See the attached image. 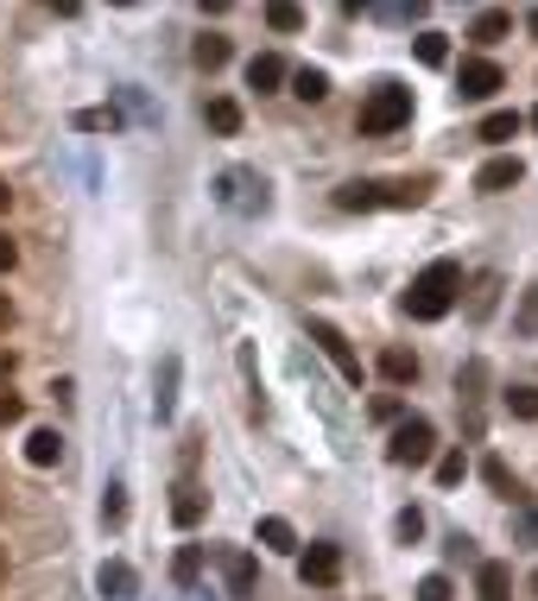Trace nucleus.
Returning <instances> with one entry per match:
<instances>
[{"instance_id": "f257e3e1", "label": "nucleus", "mask_w": 538, "mask_h": 601, "mask_svg": "<svg viewBox=\"0 0 538 601\" xmlns=\"http://www.w3.org/2000/svg\"><path fill=\"white\" fill-rule=\"evenodd\" d=\"M457 292H462V266L457 260H431L425 273L411 278V292L399 298V310H406L411 324H437V317H450Z\"/></svg>"}, {"instance_id": "f03ea898", "label": "nucleus", "mask_w": 538, "mask_h": 601, "mask_svg": "<svg viewBox=\"0 0 538 601\" xmlns=\"http://www.w3.org/2000/svg\"><path fill=\"white\" fill-rule=\"evenodd\" d=\"M406 121H411V89H399V83H374V89H367V101H361V114H355V127L367 133V140L399 133Z\"/></svg>"}, {"instance_id": "7ed1b4c3", "label": "nucleus", "mask_w": 538, "mask_h": 601, "mask_svg": "<svg viewBox=\"0 0 538 601\" xmlns=\"http://www.w3.org/2000/svg\"><path fill=\"white\" fill-rule=\"evenodd\" d=\"M437 456V425L431 418H399L393 437H386V462H399V469H425Z\"/></svg>"}, {"instance_id": "20e7f679", "label": "nucleus", "mask_w": 538, "mask_h": 601, "mask_svg": "<svg viewBox=\"0 0 538 601\" xmlns=\"http://www.w3.org/2000/svg\"><path fill=\"white\" fill-rule=\"evenodd\" d=\"M305 329H310V342H317V349H323V354L336 361V374L349 380V386H361V354L349 349V336H342V329H336L330 317H310Z\"/></svg>"}, {"instance_id": "39448f33", "label": "nucleus", "mask_w": 538, "mask_h": 601, "mask_svg": "<svg viewBox=\"0 0 538 601\" xmlns=\"http://www.w3.org/2000/svg\"><path fill=\"white\" fill-rule=\"evenodd\" d=\"M457 400H462V418H469V437H482V400H487V361L469 354L457 374Z\"/></svg>"}, {"instance_id": "423d86ee", "label": "nucleus", "mask_w": 538, "mask_h": 601, "mask_svg": "<svg viewBox=\"0 0 538 601\" xmlns=\"http://www.w3.org/2000/svg\"><path fill=\"white\" fill-rule=\"evenodd\" d=\"M222 203L229 209H241V216H260L266 209V177H254V172H222Z\"/></svg>"}, {"instance_id": "0eeeda50", "label": "nucleus", "mask_w": 538, "mask_h": 601, "mask_svg": "<svg viewBox=\"0 0 538 601\" xmlns=\"http://www.w3.org/2000/svg\"><path fill=\"white\" fill-rule=\"evenodd\" d=\"M209 557H216V570H222V582H229V595H234V601L254 595V557L241 551V545H216Z\"/></svg>"}, {"instance_id": "6e6552de", "label": "nucleus", "mask_w": 538, "mask_h": 601, "mask_svg": "<svg viewBox=\"0 0 538 601\" xmlns=\"http://www.w3.org/2000/svg\"><path fill=\"white\" fill-rule=\"evenodd\" d=\"M431 203V177H386L374 184V209H418Z\"/></svg>"}, {"instance_id": "1a4fd4ad", "label": "nucleus", "mask_w": 538, "mask_h": 601, "mask_svg": "<svg viewBox=\"0 0 538 601\" xmlns=\"http://www.w3.org/2000/svg\"><path fill=\"white\" fill-rule=\"evenodd\" d=\"M298 577H305V589H336L342 582V551L336 545H310L298 557Z\"/></svg>"}, {"instance_id": "9d476101", "label": "nucleus", "mask_w": 538, "mask_h": 601, "mask_svg": "<svg viewBox=\"0 0 538 601\" xmlns=\"http://www.w3.org/2000/svg\"><path fill=\"white\" fill-rule=\"evenodd\" d=\"M519 177H526V165H519L513 152H494L482 172H475V190H482V197H501V190H513Z\"/></svg>"}, {"instance_id": "9b49d317", "label": "nucleus", "mask_w": 538, "mask_h": 601, "mask_svg": "<svg viewBox=\"0 0 538 601\" xmlns=\"http://www.w3.org/2000/svg\"><path fill=\"white\" fill-rule=\"evenodd\" d=\"M494 89H501V64L469 57V64H462V76H457V96H462V101H487Z\"/></svg>"}, {"instance_id": "f8f14e48", "label": "nucleus", "mask_w": 538, "mask_h": 601, "mask_svg": "<svg viewBox=\"0 0 538 601\" xmlns=\"http://www.w3.org/2000/svg\"><path fill=\"white\" fill-rule=\"evenodd\" d=\"M96 595H102V601H133V595H140V577H133V564L108 557L102 570H96Z\"/></svg>"}, {"instance_id": "ddd939ff", "label": "nucleus", "mask_w": 538, "mask_h": 601, "mask_svg": "<svg viewBox=\"0 0 538 601\" xmlns=\"http://www.w3.org/2000/svg\"><path fill=\"white\" fill-rule=\"evenodd\" d=\"M204 513H209V494H204V488H197L190 476H184L178 488H172V526H184V532H190L197 520H204Z\"/></svg>"}, {"instance_id": "4468645a", "label": "nucleus", "mask_w": 538, "mask_h": 601, "mask_svg": "<svg viewBox=\"0 0 538 601\" xmlns=\"http://www.w3.org/2000/svg\"><path fill=\"white\" fill-rule=\"evenodd\" d=\"M178 374H184V361H178V354H165V361H158V380H153V412H158V425L178 412Z\"/></svg>"}, {"instance_id": "2eb2a0df", "label": "nucleus", "mask_w": 538, "mask_h": 601, "mask_svg": "<svg viewBox=\"0 0 538 601\" xmlns=\"http://www.w3.org/2000/svg\"><path fill=\"white\" fill-rule=\"evenodd\" d=\"M475 595L482 601H513V564H475Z\"/></svg>"}, {"instance_id": "dca6fc26", "label": "nucleus", "mask_w": 538, "mask_h": 601, "mask_svg": "<svg viewBox=\"0 0 538 601\" xmlns=\"http://www.w3.org/2000/svg\"><path fill=\"white\" fill-rule=\"evenodd\" d=\"M285 57H273V51H260V57H248V89H260V96H266V89H279L285 83Z\"/></svg>"}, {"instance_id": "f3484780", "label": "nucleus", "mask_w": 538, "mask_h": 601, "mask_svg": "<svg viewBox=\"0 0 538 601\" xmlns=\"http://www.w3.org/2000/svg\"><path fill=\"white\" fill-rule=\"evenodd\" d=\"M57 456H64V437H57L52 425H39V430L26 437V462H32V469H52Z\"/></svg>"}, {"instance_id": "a211bd4d", "label": "nucleus", "mask_w": 538, "mask_h": 601, "mask_svg": "<svg viewBox=\"0 0 538 601\" xmlns=\"http://www.w3.org/2000/svg\"><path fill=\"white\" fill-rule=\"evenodd\" d=\"M260 545H266V551H279V557H292V551H298V532H292V520L266 513V520H260Z\"/></svg>"}, {"instance_id": "6ab92c4d", "label": "nucleus", "mask_w": 538, "mask_h": 601, "mask_svg": "<svg viewBox=\"0 0 538 601\" xmlns=\"http://www.w3.org/2000/svg\"><path fill=\"white\" fill-rule=\"evenodd\" d=\"M507 32H513V13H501V7L475 13V25H469V39H475V45H501Z\"/></svg>"}, {"instance_id": "aec40b11", "label": "nucleus", "mask_w": 538, "mask_h": 601, "mask_svg": "<svg viewBox=\"0 0 538 601\" xmlns=\"http://www.w3.org/2000/svg\"><path fill=\"white\" fill-rule=\"evenodd\" d=\"M519 127H526V121H519L513 108H494V114L482 121V133H475V140H487V146H507V140L519 133Z\"/></svg>"}, {"instance_id": "412c9836", "label": "nucleus", "mask_w": 538, "mask_h": 601, "mask_svg": "<svg viewBox=\"0 0 538 601\" xmlns=\"http://www.w3.org/2000/svg\"><path fill=\"white\" fill-rule=\"evenodd\" d=\"M381 374L393 380V386H406V380H418V354L411 349H381Z\"/></svg>"}, {"instance_id": "4be33fe9", "label": "nucleus", "mask_w": 538, "mask_h": 601, "mask_svg": "<svg viewBox=\"0 0 538 601\" xmlns=\"http://www.w3.org/2000/svg\"><path fill=\"white\" fill-rule=\"evenodd\" d=\"M190 57H197V70H222V64H229L234 51H229V39H216V32H204V39H197V51H190Z\"/></svg>"}, {"instance_id": "5701e85b", "label": "nucleus", "mask_w": 538, "mask_h": 601, "mask_svg": "<svg viewBox=\"0 0 538 601\" xmlns=\"http://www.w3.org/2000/svg\"><path fill=\"white\" fill-rule=\"evenodd\" d=\"M102 526L108 532L128 526V488H121V481H108V488H102Z\"/></svg>"}, {"instance_id": "b1692460", "label": "nucleus", "mask_w": 538, "mask_h": 601, "mask_svg": "<svg viewBox=\"0 0 538 601\" xmlns=\"http://www.w3.org/2000/svg\"><path fill=\"white\" fill-rule=\"evenodd\" d=\"M197 577H204V545H184V551L172 557V582H178V589H190Z\"/></svg>"}, {"instance_id": "393cba45", "label": "nucleus", "mask_w": 538, "mask_h": 601, "mask_svg": "<svg viewBox=\"0 0 538 601\" xmlns=\"http://www.w3.org/2000/svg\"><path fill=\"white\" fill-rule=\"evenodd\" d=\"M204 121L216 127V133H241V101H229V96H216L204 108Z\"/></svg>"}, {"instance_id": "a878e982", "label": "nucleus", "mask_w": 538, "mask_h": 601, "mask_svg": "<svg viewBox=\"0 0 538 601\" xmlns=\"http://www.w3.org/2000/svg\"><path fill=\"white\" fill-rule=\"evenodd\" d=\"M292 96H298V101H323V96H330V76L310 70V64H305V70H292Z\"/></svg>"}, {"instance_id": "bb28decb", "label": "nucleus", "mask_w": 538, "mask_h": 601, "mask_svg": "<svg viewBox=\"0 0 538 601\" xmlns=\"http://www.w3.org/2000/svg\"><path fill=\"white\" fill-rule=\"evenodd\" d=\"M501 405H507L513 418H526V425H538V386H507V393H501Z\"/></svg>"}, {"instance_id": "cd10ccee", "label": "nucleus", "mask_w": 538, "mask_h": 601, "mask_svg": "<svg viewBox=\"0 0 538 601\" xmlns=\"http://www.w3.org/2000/svg\"><path fill=\"white\" fill-rule=\"evenodd\" d=\"M336 209H349V216H355V209H374V177L342 184V190H336Z\"/></svg>"}, {"instance_id": "c85d7f7f", "label": "nucleus", "mask_w": 538, "mask_h": 601, "mask_svg": "<svg viewBox=\"0 0 538 601\" xmlns=\"http://www.w3.org/2000/svg\"><path fill=\"white\" fill-rule=\"evenodd\" d=\"M411 51H418V64H443V57H450V39H443V32H418V39H411Z\"/></svg>"}, {"instance_id": "c756f323", "label": "nucleus", "mask_w": 538, "mask_h": 601, "mask_svg": "<svg viewBox=\"0 0 538 601\" xmlns=\"http://www.w3.org/2000/svg\"><path fill=\"white\" fill-rule=\"evenodd\" d=\"M494 298H501V273H482V278H475V298H469V317H487Z\"/></svg>"}, {"instance_id": "7c9ffc66", "label": "nucleus", "mask_w": 538, "mask_h": 601, "mask_svg": "<svg viewBox=\"0 0 538 601\" xmlns=\"http://www.w3.org/2000/svg\"><path fill=\"white\" fill-rule=\"evenodd\" d=\"M266 25H273V32H298V25H305V7H292V0H273V7H266Z\"/></svg>"}, {"instance_id": "2f4dec72", "label": "nucleus", "mask_w": 538, "mask_h": 601, "mask_svg": "<svg viewBox=\"0 0 538 601\" xmlns=\"http://www.w3.org/2000/svg\"><path fill=\"white\" fill-rule=\"evenodd\" d=\"M462 476H469V456H462V450L437 456V488H462Z\"/></svg>"}, {"instance_id": "473e14b6", "label": "nucleus", "mask_w": 538, "mask_h": 601, "mask_svg": "<svg viewBox=\"0 0 538 601\" xmlns=\"http://www.w3.org/2000/svg\"><path fill=\"white\" fill-rule=\"evenodd\" d=\"M114 127H121L114 108H83V114H77V133H114Z\"/></svg>"}, {"instance_id": "72a5a7b5", "label": "nucleus", "mask_w": 538, "mask_h": 601, "mask_svg": "<svg viewBox=\"0 0 538 601\" xmlns=\"http://www.w3.org/2000/svg\"><path fill=\"white\" fill-rule=\"evenodd\" d=\"M482 476H487V488H494V494H507V501L519 494V481L507 476V462H501V456H487V462H482Z\"/></svg>"}, {"instance_id": "f704fd0d", "label": "nucleus", "mask_w": 538, "mask_h": 601, "mask_svg": "<svg viewBox=\"0 0 538 601\" xmlns=\"http://www.w3.org/2000/svg\"><path fill=\"white\" fill-rule=\"evenodd\" d=\"M393 538H399V545H418V538H425V513H418V506H406V513L393 520Z\"/></svg>"}, {"instance_id": "c9c22d12", "label": "nucleus", "mask_w": 538, "mask_h": 601, "mask_svg": "<svg viewBox=\"0 0 538 601\" xmlns=\"http://www.w3.org/2000/svg\"><path fill=\"white\" fill-rule=\"evenodd\" d=\"M418 601H450V577H437L431 570V577L418 582Z\"/></svg>"}, {"instance_id": "e433bc0d", "label": "nucleus", "mask_w": 538, "mask_h": 601, "mask_svg": "<svg viewBox=\"0 0 538 601\" xmlns=\"http://www.w3.org/2000/svg\"><path fill=\"white\" fill-rule=\"evenodd\" d=\"M26 418V400L20 393H0V425H20Z\"/></svg>"}, {"instance_id": "4c0bfd02", "label": "nucleus", "mask_w": 538, "mask_h": 601, "mask_svg": "<svg viewBox=\"0 0 538 601\" xmlns=\"http://www.w3.org/2000/svg\"><path fill=\"white\" fill-rule=\"evenodd\" d=\"M519 538H526V545H538V506L532 501L519 506Z\"/></svg>"}, {"instance_id": "58836bf2", "label": "nucleus", "mask_w": 538, "mask_h": 601, "mask_svg": "<svg viewBox=\"0 0 538 601\" xmlns=\"http://www.w3.org/2000/svg\"><path fill=\"white\" fill-rule=\"evenodd\" d=\"M519 329H526V336L538 329V298H526V310H519Z\"/></svg>"}, {"instance_id": "ea45409f", "label": "nucleus", "mask_w": 538, "mask_h": 601, "mask_svg": "<svg viewBox=\"0 0 538 601\" xmlns=\"http://www.w3.org/2000/svg\"><path fill=\"white\" fill-rule=\"evenodd\" d=\"M13 260H20V248H13V241H7V234H0V273H7V266H13Z\"/></svg>"}, {"instance_id": "a19ab883", "label": "nucleus", "mask_w": 538, "mask_h": 601, "mask_svg": "<svg viewBox=\"0 0 538 601\" xmlns=\"http://www.w3.org/2000/svg\"><path fill=\"white\" fill-rule=\"evenodd\" d=\"M13 324V298H7V292H0V329Z\"/></svg>"}, {"instance_id": "79ce46f5", "label": "nucleus", "mask_w": 538, "mask_h": 601, "mask_svg": "<svg viewBox=\"0 0 538 601\" xmlns=\"http://www.w3.org/2000/svg\"><path fill=\"white\" fill-rule=\"evenodd\" d=\"M7 380H13V354L0 349V386H7Z\"/></svg>"}, {"instance_id": "37998d69", "label": "nucleus", "mask_w": 538, "mask_h": 601, "mask_svg": "<svg viewBox=\"0 0 538 601\" xmlns=\"http://www.w3.org/2000/svg\"><path fill=\"white\" fill-rule=\"evenodd\" d=\"M7 570H13V557H7V545H0V582H7Z\"/></svg>"}, {"instance_id": "c03bdc74", "label": "nucleus", "mask_w": 538, "mask_h": 601, "mask_svg": "<svg viewBox=\"0 0 538 601\" xmlns=\"http://www.w3.org/2000/svg\"><path fill=\"white\" fill-rule=\"evenodd\" d=\"M7 203H13V190H7V177H0V209H7Z\"/></svg>"}, {"instance_id": "a18cd8bd", "label": "nucleus", "mask_w": 538, "mask_h": 601, "mask_svg": "<svg viewBox=\"0 0 538 601\" xmlns=\"http://www.w3.org/2000/svg\"><path fill=\"white\" fill-rule=\"evenodd\" d=\"M526 25H532V32H538V7H532V13H526Z\"/></svg>"}, {"instance_id": "49530a36", "label": "nucleus", "mask_w": 538, "mask_h": 601, "mask_svg": "<svg viewBox=\"0 0 538 601\" xmlns=\"http://www.w3.org/2000/svg\"><path fill=\"white\" fill-rule=\"evenodd\" d=\"M532 595H538V570H532Z\"/></svg>"}, {"instance_id": "de8ad7c7", "label": "nucleus", "mask_w": 538, "mask_h": 601, "mask_svg": "<svg viewBox=\"0 0 538 601\" xmlns=\"http://www.w3.org/2000/svg\"><path fill=\"white\" fill-rule=\"evenodd\" d=\"M532 127H538V108H532Z\"/></svg>"}, {"instance_id": "09e8293b", "label": "nucleus", "mask_w": 538, "mask_h": 601, "mask_svg": "<svg viewBox=\"0 0 538 601\" xmlns=\"http://www.w3.org/2000/svg\"><path fill=\"white\" fill-rule=\"evenodd\" d=\"M367 601H381V595H367Z\"/></svg>"}]
</instances>
